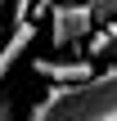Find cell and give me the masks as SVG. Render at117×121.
Segmentation results:
<instances>
[{
    "mask_svg": "<svg viewBox=\"0 0 117 121\" xmlns=\"http://www.w3.org/2000/svg\"><path fill=\"white\" fill-rule=\"evenodd\" d=\"M50 18V45L54 49H77L90 31H95V9L81 4V0H54V9L45 13Z\"/></svg>",
    "mask_w": 117,
    "mask_h": 121,
    "instance_id": "obj_2",
    "label": "cell"
},
{
    "mask_svg": "<svg viewBox=\"0 0 117 121\" xmlns=\"http://www.w3.org/2000/svg\"><path fill=\"white\" fill-rule=\"evenodd\" d=\"M108 117H117V58L77 85H50L45 99H36L27 112V121H108Z\"/></svg>",
    "mask_w": 117,
    "mask_h": 121,
    "instance_id": "obj_1",
    "label": "cell"
},
{
    "mask_svg": "<svg viewBox=\"0 0 117 121\" xmlns=\"http://www.w3.org/2000/svg\"><path fill=\"white\" fill-rule=\"evenodd\" d=\"M36 36H41V22H32V18H23V22L9 27V36H5V45H0V81H5V72L36 45Z\"/></svg>",
    "mask_w": 117,
    "mask_h": 121,
    "instance_id": "obj_4",
    "label": "cell"
},
{
    "mask_svg": "<svg viewBox=\"0 0 117 121\" xmlns=\"http://www.w3.org/2000/svg\"><path fill=\"white\" fill-rule=\"evenodd\" d=\"M0 121H18V112H14V103L0 94Z\"/></svg>",
    "mask_w": 117,
    "mask_h": 121,
    "instance_id": "obj_8",
    "label": "cell"
},
{
    "mask_svg": "<svg viewBox=\"0 0 117 121\" xmlns=\"http://www.w3.org/2000/svg\"><path fill=\"white\" fill-rule=\"evenodd\" d=\"M27 13H32V0H9V9H5V18H9V27H14V22H23Z\"/></svg>",
    "mask_w": 117,
    "mask_h": 121,
    "instance_id": "obj_7",
    "label": "cell"
},
{
    "mask_svg": "<svg viewBox=\"0 0 117 121\" xmlns=\"http://www.w3.org/2000/svg\"><path fill=\"white\" fill-rule=\"evenodd\" d=\"M86 58H90V63H104V58H117V18H108L104 27H95V31H90Z\"/></svg>",
    "mask_w": 117,
    "mask_h": 121,
    "instance_id": "obj_5",
    "label": "cell"
},
{
    "mask_svg": "<svg viewBox=\"0 0 117 121\" xmlns=\"http://www.w3.org/2000/svg\"><path fill=\"white\" fill-rule=\"evenodd\" d=\"M32 72L50 85H77V81L95 76V63L90 58H32Z\"/></svg>",
    "mask_w": 117,
    "mask_h": 121,
    "instance_id": "obj_3",
    "label": "cell"
},
{
    "mask_svg": "<svg viewBox=\"0 0 117 121\" xmlns=\"http://www.w3.org/2000/svg\"><path fill=\"white\" fill-rule=\"evenodd\" d=\"M81 4H90L99 22H108V18H117V0H81Z\"/></svg>",
    "mask_w": 117,
    "mask_h": 121,
    "instance_id": "obj_6",
    "label": "cell"
}]
</instances>
